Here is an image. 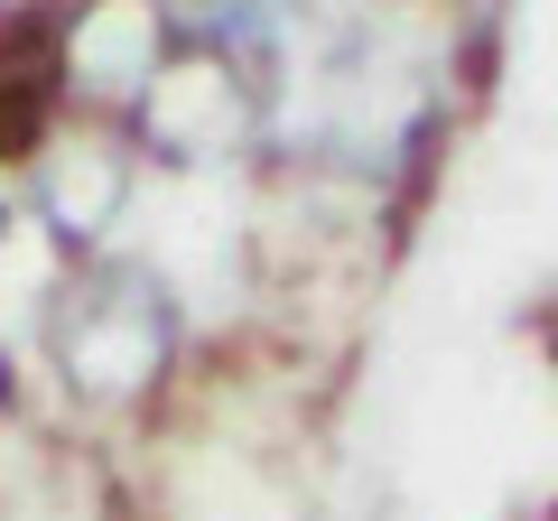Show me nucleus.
Instances as JSON below:
<instances>
[{
	"mask_svg": "<svg viewBox=\"0 0 558 521\" xmlns=\"http://www.w3.org/2000/svg\"><path fill=\"white\" fill-rule=\"evenodd\" d=\"M0 223H10V215H0Z\"/></svg>",
	"mask_w": 558,
	"mask_h": 521,
	"instance_id": "obj_1",
	"label": "nucleus"
}]
</instances>
